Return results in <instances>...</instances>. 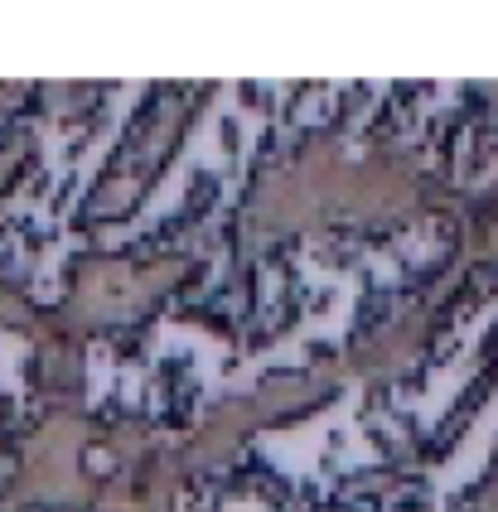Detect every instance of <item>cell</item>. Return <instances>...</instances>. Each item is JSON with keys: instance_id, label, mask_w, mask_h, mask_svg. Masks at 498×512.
Wrapping results in <instances>:
<instances>
[{"instance_id": "1", "label": "cell", "mask_w": 498, "mask_h": 512, "mask_svg": "<svg viewBox=\"0 0 498 512\" xmlns=\"http://www.w3.org/2000/svg\"><path fill=\"white\" fill-rule=\"evenodd\" d=\"M15 353H20V348H10L5 358H15ZM5 358H0V363H5ZM15 426H20V411H0V435H10Z\"/></svg>"}]
</instances>
